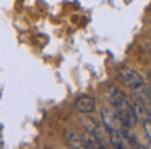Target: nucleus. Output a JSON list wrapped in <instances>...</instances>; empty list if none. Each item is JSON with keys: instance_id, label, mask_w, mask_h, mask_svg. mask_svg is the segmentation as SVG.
<instances>
[{"instance_id": "423d86ee", "label": "nucleus", "mask_w": 151, "mask_h": 149, "mask_svg": "<svg viewBox=\"0 0 151 149\" xmlns=\"http://www.w3.org/2000/svg\"><path fill=\"white\" fill-rule=\"evenodd\" d=\"M132 110H133V115H135V118H137V122H138V120H140V122H143L145 118H148L146 104H145L140 97H137V99L132 102Z\"/></svg>"}, {"instance_id": "6e6552de", "label": "nucleus", "mask_w": 151, "mask_h": 149, "mask_svg": "<svg viewBox=\"0 0 151 149\" xmlns=\"http://www.w3.org/2000/svg\"><path fill=\"white\" fill-rule=\"evenodd\" d=\"M109 144L115 149H127L128 148V141L122 136V133L119 131V130L109 133Z\"/></svg>"}, {"instance_id": "9d476101", "label": "nucleus", "mask_w": 151, "mask_h": 149, "mask_svg": "<svg viewBox=\"0 0 151 149\" xmlns=\"http://www.w3.org/2000/svg\"><path fill=\"white\" fill-rule=\"evenodd\" d=\"M143 130H145V135L148 136V139H150V143H151V120L150 118L143 120Z\"/></svg>"}, {"instance_id": "20e7f679", "label": "nucleus", "mask_w": 151, "mask_h": 149, "mask_svg": "<svg viewBox=\"0 0 151 149\" xmlns=\"http://www.w3.org/2000/svg\"><path fill=\"white\" fill-rule=\"evenodd\" d=\"M101 117H102V126L106 128V131H107V133L117 131V130L120 128L122 123L119 122L115 112L112 113V110L109 109V107H102V109H101Z\"/></svg>"}, {"instance_id": "9b49d317", "label": "nucleus", "mask_w": 151, "mask_h": 149, "mask_svg": "<svg viewBox=\"0 0 151 149\" xmlns=\"http://www.w3.org/2000/svg\"><path fill=\"white\" fill-rule=\"evenodd\" d=\"M146 109H148V118L151 120V105H146Z\"/></svg>"}, {"instance_id": "0eeeda50", "label": "nucleus", "mask_w": 151, "mask_h": 149, "mask_svg": "<svg viewBox=\"0 0 151 149\" xmlns=\"http://www.w3.org/2000/svg\"><path fill=\"white\" fill-rule=\"evenodd\" d=\"M65 143L72 149H85L83 141H81V135L76 133L75 130H70V131L65 133Z\"/></svg>"}, {"instance_id": "7ed1b4c3", "label": "nucleus", "mask_w": 151, "mask_h": 149, "mask_svg": "<svg viewBox=\"0 0 151 149\" xmlns=\"http://www.w3.org/2000/svg\"><path fill=\"white\" fill-rule=\"evenodd\" d=\"M81 125L86 131L93 133V135L99 139L102 148H107L109 146V138H106V128L104 126H99V123L94 122L91 117H86V113H83V117H81Z\"/></svg>"}, {"instance_id": "f257e3e1", "label": "nucleus", "mask_w": 151, "mask_h": 149, "mask_svg": "<svg viewBox=\"0 0 151 149\" xmlns=\"http://www.w3.org/2000/svg\"><path fill=\"white\" fill-rule=\"evenodd\" d=\"M109 99H111L112 109H114L119 122L128 128H133L137 125V118H135L133 110H132V104L127 100L125 94L117 86H111L109 87Z\"/></svg>"}, {"instance_id": "1a4fd4ad", "label": "nucleus", "mask_w": 151, "mask_h": 149, "mask_svg": "<svg viewBox=\"0 0 151 149\" xmlns=\"http://www.w3.org/2000/svg\"><path fill=\"white\" fill-rule=\"evenodd\" d=\"M81 141H83L85 149H99V148H102V144L99 143V139L96 138L93 133L86 131V130H85V133L81 135Z\"/></svg>"}, {"instance_id": "39448f33", "label": "nucleus", "mask_w": 151, "mask_h": 149, "mask_svg": "<svg viewBox=\"0 0 151 149\" xmlns=\"http://www.w3.org/2000/svg\"><path fill=\"white\" fill-rule=\"evenodd\" d=\"M96 99L93 96H80L78 99L75 100V109L76 112H80L83 115V113H86V115H89V113H93L96 110Z\"/></svg>"}, {"instance_id": "f8f14e48", "label": "nucleus", "mask_w": 151, "mask_h": 149, "mask_svg": "<svg viewBox=\"0 0 151 149\" xmlns=\"http://www.w3.org/2000/svg\"><path fill=\"white\" fill-rule=\"evenodd\" d=\"M146 80H148V83H151V71H148V73H146Z\"/></svg>"}, {"instance_id": "f03ea898", "label": "nucleus", "mask_w": 151, "mask_h": 149, "mask_svg": "<svg viewBox=\"0 0 151 149\" xmlns=\"http://www.w3.org/2000/svg\"><path fill=\"white\" fill-rule=\"evenodd\" d=\"M119 80L122 81V84L128 87L132 91L140 89L141 86H145V78L141 76L138 71L132 70L128 67H120L119 68Z\"/></svg>"}]
</instances>
